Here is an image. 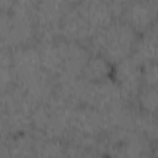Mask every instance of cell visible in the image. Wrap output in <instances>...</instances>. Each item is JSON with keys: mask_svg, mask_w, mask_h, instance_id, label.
I'll return each mask as SVG.
<instances>
[{"mask_svg": "<svg viewBox=\"0 0 158 158\" xmlns=\"http://www.w3.org/2000/svg\"><path fill=\"white\" fill-rule=\"evenodd\" d=\"M120 19L142 35L158 20V0H131L123 6Z\"/></svg>", "mask_w": 158, "mask_h": 158, "instance_id": "4", "label": "cell"}, {"mask_svg": "<svg viewBox=\"0 0 158 158\" xmlns=\"http://www.w3.org/2000/svg\"><path fill=\"white\" fill-rule=\"evenodd\" d=\"M0 157H35V133L27 131L1 138Z\"/></svg>", "mask_w": 158, "mask_h": 158, "instance_id": "10", "label": "cell"}, {"mask_svg": "<svg viewBox=\"0 0 158 158\" xmlns=\"http://www.w3.org/2000/svg\"><path fill=\"white\" fill-rule=\"evenodd\" d=\"M37 27L31 14L21 11H1L0 42L1 48L15 49L23 46L36 44Z\"/></svg>", "mask_w": 158, "mask_h": 158, "instance_id": "2", "label": "cell"}, {"mask_svg": "<svg viewBox=\"0 0 158 158\" xmlns=\"http://www.w3.org/2000/svg\"><path fill=\"white\" fill-rule=\"evenodd\" d=\"M35 157H67L65 141L35 133Z\"/></svg>", "mask_w": 158, "mask_h": 158, "instance_id": "13", "label": "cell"}, {"mask_svg": "<svg viewBox=\"0 0 158 158\" xmlns=\"http://www.w3.org/2000/svg\"><path fill=\"white\" fill-rule=\"evenodd\" d=\"M153 156H158V144L153 147Z\"/></svg>", "mask_w": 158, "mask_h": 158, "instance_id": "19", "label": "cell"}, {"mask_svg": "<svg viewBox=\"0 0 158 158\" xmlns=\"http://www.w3.org/2000/svg\"><path fill=\"white\" fill-rule=\"evenodd\" d=\"M114 9H115V11L117 12V16L120 17V15H121V11H122V9H123V6L128 2V1H131V0H106Z\"/></svg>", "mask_w": 158, "mask_h": 158, "instance_id": "16", "label": "cell"}, {"mask_svg": "<svg viewBox=\"0 0 158 158\" xmlns=\"http://www.w3.org/2000/svg\"><path fill=\"white\" fill-rule=\"evenodd\" d=\"M70 136L100 138L104 136L102 112L90 106H77L72 114ZM67 137V138H68Z\"/></svg>", "mask_w": 158, "mask_h": 158, "instance_id": "6", "label": "cell"}, {"mask_svg": "<svg viewBox=\"0 0 158 158\" xmlns=\"http://www.w3.org/2000/svg\"><path fill=\"white\" fill-rule=\"evenodd\" d=\"M112 70H114L112 63H110L104 57L91 52V56L88 59V62H86V64L81 72L80 78L86 80V81L99 83V81L111 79L112 78Z\"/></svg>", "mask_w": 158, "mask_h": 158, "instance_id": "11", "label": "cell"}, {"mask_svg": "<svg viewBox=\"0 0 158 158\" xmlns=\"http://www.w3.org/2000/svg\"><path fill=\"white\" fill-rule=\"evenodd\" d=\"M138 38L139 35L127 22L117 17L96 31L86 46L93 53L116 64L133 54Z\"/></svg>", "mask_w": 158, "mask_h": 158, "instance_id": "1", "label": "cell"}, {"mask_svg": "<svg viewBox=\"0 0 158 158\" xmlns=\"http://www.w3.org/2000/svg\"><path fill=\"white\" fill-rule=\"evenodd\" d=\"M135 105L139 110L158 114V89L142 85L136 96Z\"/></svg>", "mask_w": 158, "mask_h": 158, "instance_id": "14", "label": "cell"}, {"mask_svg": "<svg viewBox=\"0 0 158 158\" xmlns=\"http://www.w3.org/2000/svg\"><path fill=\"white\" fill-rule=\"evenodd\" d=\"M10 53L17 85L25 84L43 69L41 64L40 52L36 44L19 47L11 49Z\"/></svg>", "mask_w": 158, "mask_h": 158, "instance_id": "7", "label": "cell"}, {"mask_svg": "<svg viewBox=\"0 0 158 158\" xmlns=\"http://www.w3.org/2000/svg\"><path fill=\"white\" fill-rule=\"evenodd\" d=\"M95 32V28L75 5L70 6V9L65 12L58 28V35L60 38L84 44L89 43Z\"/></svg>", "mask_w": 158, "mask_h": 158, "instance_id": "8", "label": "cell"}, {"mask_svg": "<svg viewBox=\"0 0 158 158\" xmlns=\"http://www.w3.org/2000/svg\"><path fill=\"white\" fill-rule=\"evenodd\" d=\"M142 85L158 89V62H149L143 64Z\"/></svg>", "mask_w": 158, "mask_h": 158, "instance_id": "15", "label": "cell"}, {"mask_svg": "<svg viewBox=\"0 0 158 158\" xmlns=\"http://www.w3.org/2000/svg\"><path fill=\"white\" fill-rule=\"evenodd\" d=\"M75 6L88 19L95 31H99L118 17L115 9L106 0H83Z\"/></svg>", "mask_w": 158, "mask_h": 158, "instance_id": "9", "label": "cell"}, {"mask_svg": "<svg viewBox=\"0 0 158 158\" xmlns=\"http://www.w3.org/2000/svg\"><path fill=\"white\" fill-rule=\"evenodd\" d=\"M60 51V73L57 83L72 81L81 77V72L91 56V51L84 43L58 38Z\"/></svg>", "mask_w": 158, "mask_h": 158, "instance_id": "3", "label": "cell"}, {"mask_svg": "<svg viewBox=\"0 0 158 158\" xmlns=\"http://www.w3.org/2000/svg\"><path fill=\"white\" fill-rule=\"evenodd\" d=\"M135 128L147 137L153 147L158 144V114L148 112L136 109L135 114Z\"/></svg>", "mask_w": 158, "mask_h": 158, "instance_id": "12", "label": "cell"}, {"mask_svg": "<svg viewBox=\"0 0 158 158\" xmlns=\"http://www.w3.org/2000/svg\"><path fill=\"white\" fill-rule=\"evenodd\" d=\"M15 1H16V0H0L1 11H10V10L14 7Z\"/></svg>", "mask_w": 158, "mask_h": 158, "instance_id": "17", "label": "cell"}, {"mask_svg": "<svg viewBox=\"0 0 158 158\" xmlns=\"http://www.w3.org/2000/svg\"><path fill=\"white\" fill-rule=\"evenodd\" d=\"M142 67L143 64L133 56L114 64L112 79L132 104H135L136 96L142 88Z\"/></svg>", "mask_w": 158, "mask_h": 158, "instance_id": "5", "label": "cell"}, {"mask_svg": "<svg viewBox=\"0 0 158 158\" xmlns=\"http://www.w3.org/2000/svg\"><path fill=\"white\" fill-rule=\"evenodd\" d=\"M83 0H68V2L73 6V5H77V4H79V2H81Z\"/></svg>", "mask_w": 158, "mask_h": 158, "instance_id": "18", "label": "cell"}]
</instances>
